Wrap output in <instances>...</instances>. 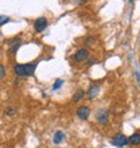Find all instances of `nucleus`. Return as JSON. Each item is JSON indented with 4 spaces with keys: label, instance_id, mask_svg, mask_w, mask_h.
Instances as JSON below:
<instances>
[{
    "label": "nucleus",
    "instance_id": "10",
    "mask_svg": "<svg viewBox=\"0 0 140 148\" xmlns=\"http://www.w3.org/2000/svg\"><path fill=\"white\" fill-rule=\"evenodd\" d=\"M128 144L131 145H140V133H133L132 136L128 137Z\"/></svg>",
    "mask_w": 140,
    "mask_h": 148
},
{
    "label": "nucleus",
    "instance_id": "3",
    "mask_svg": "<svg viewBox=\"0 0 140 148\" xmlns=\"http://www.w3.org/2000/svg\"><path fill=\"white\" fill-rule=\"evenodd\" d=\"M47 26H49L47 19L45 18V16H40V18H38V19L35 20L34 30H35V32H42V31H45V30L47 28Z\"/></svg>",
    "mask_w": 140,
    "mask_h": 148
},
{
    "label": "nucleus",
    "instance_id": "9",
    "mask_svg": "<svg viewBox=\"0 0 140 148\" xmlns=\"http://www.w3.org/2000/svg\"><path fill=\"white\" fill-rule=\"evenodd\" d=\"M65 137H66V135H65L62 131H57V132L54 133V136H53V143H54L55 145L62 144L63 140H65Z\"/></svg>",
    "mask_w": 140,
    "mask_h": 148
},
{
    "label": "nucleus",
    "instance_id": "6",
    "mask_svg": "<svg viewBox=\"0 0 140 148\" xmlns=\"http://www.w3.org/2000/svg\"><path fill=\"white\" fill-rule=\"evenodd\" d=\"M88 57H89V50L88 49H80V50L75 51V54L73 55V59L75 61V62H84V61H86L88 59Z\"/></svg>",
    "mask_w": 140,
    "mask_h": 148
},
{
    "label": "nucleus",
    "instance_id": "11",
    "mask_svg": "<svg viewBox=\"0 0 140 148\" xmlns=\"http://www.w3.org/2000/svg\"><path fill=\"white\" fill-rule=\"evenodd\" d=\"M84 97H85V90L78 89L77 92L74 93V96H73V101H74V102H80Z\"/></svg>",
    "mask_w": 140,
    "mask_h": 148
},
{
    "label": "nucleus",
    "instance_id": "1",
    "mask_svg": "<svg viewBox=\"0 0 140 148\" xmlns=\"http://www.w3.org/2000/svg\"><path fill=\"white\" fill-rule=\"evenodd\" d=\"M38 63V61H35L32 63H18V65L14 66V73H15V75H18L20 78L31 77V75H34L35 70H36Z\"/></svg>",
    "mask_w": 140,
    "mask_h": 148
},
{
    "label": "nucleus",
    "instance_id": "5",
    "mask_svg": "<svg viewBox=\"0 0 140 148\" xmlns=\"http://www.w3.org/2000/svg\"><path fill=\"white\" fill-rule=\"evenodd\" d=\"M75 116L80 119V120H88L90 116V108L85 105L78 106L77 110H75Z\"/></svg>",
    "mask_w": 140,
    "mask_h": 148
},
{
    "label": "nucleus",
    "instance_id": "15",
    "mask_svg": "<svg viewBox=\"0 0 140 148\" xmlns=\"http://www.w3.org/2000/svg\"><path fill=\"white\" fill-rule=\"evenodd\" d=\"M4 77H5V67L0 63V81H1Z\"/></svg>",
    "mask_w": 140,
    "mask_h": 148
},
{
    "label": "nucleus",
    "instance_id": "2",
    "mask_svg": "<svg viewBox=\"0 0 140 148\" xmlns=\"http://www.w3.org/2000/svg\"><path fill=\"white\" fill-rule=\"evenodd\" d=\"M96 120H97L98 124L106 125L109 121V112L106 109H98L96 112Z\"/></svg>",
    "mask_w": 140,
    "mask_h": 148
},
{
    "label": "nucleus",
    "instance_id": "17",
    "mask_svg": "<svg viewBox=\"0 0 140 148\" xmlns=\"http://www.w3.org/2000/svg\"><path fill=\"white\" fill-rule=\"evenodd\" d=\"M129 3H133V0H129Z\"/></svg>",
    "mask_w": 140,
    "mask_h": 148
},
{
    "label": "nucleus",
    "instance_id": "16",
    "mask_svg": "<svg viewBox=\"0 0 140 148\" xmlns=\"http://www.w3.org/2000/svg\"><path fill=\"white\" fill-rule=\"evenodd\" d=\"M94 43V38H88L86 39V45H93Z\"/></svg>",
    "mask_w": 140,
    "mask_h": 148
},
{
    "label": "nucleus",
    "instance_id": "13",
    "mask_svg": "<svg viewBox=\"0 0 140 148\" xmlns=\"http://www.w3.org/2000/svg\"><path fill=\"white\" fill-rule=\"evenodd\" d=\"M8 22H10V18H8V16L0 15V27H1V26H4L5 23H8Z\"/></svg>",
    "mask_w": 140,
    "mask_h": 148
},
{
    "label": "nucleus",
    "instance_id": "12",
    "mask_svg": "<svg viewBox=\"0 0 140 148\" xmlns=\"http://www.w3.org/2000/svg\"><path fill=\"white\" fill-rule=\"evenodd\" d=\"M62 86H63V79H57L55 84L53 85V92H57V90L61 89Z\"/></svg>",
    "mask_w": 140,
    "mask_h": 148
},
{
    "label": "nucleus",
    "instance_id": "14",
    "mask_svg": "<svg viewBox=\"0 0 140 148\" xmlns=\"http://www.w3.org/2000/svg\"><path fill=\"white\" fill-rule=\"evenodd\" d=\"M5 114L7 116H14V114H16V109L15 108H7L5 109Z\"/></svg>",
    "mask_w": 140,
    "mask_h": 148
},
{
    "label": "nucleus",
    "instance_id": "8",
    "mask_svg": "<svg viewBox=\"0 0 140 148\" xmlns=\"http://www.w3.org/2000/svg\"><path fill=\"white\" fill-rule=\"evenodd\" d=\"M98 93H100V85H97V84H93V85L89 88V90L86 92V97L89 98V100H93V98H96L98 96Z\"/></svg>",
    "mask_w": 140,
    "mask_h": 148
},
{
    "label": "nucleus",
    "instance_id": "7",
    "mask_svg": "<svg viewBox=\"0 0 140 148\" xmlns=\"http://www.w3.org/2000/svg\"><path fill=\"white\" fill-rule=\"evenodd\" d=\"M20 45H22V38L20 36H16V38H12L8 40V46H10V51L11 53H16L19 50Z\"/></svg>",
    "mask_w": 140,
    "mask_h": 148
},
{
    "label": "nucleus",
    "instance_id": "4",
    "mask_svg": "<svg viewBox=\"0 0 140 148\" xmlns=\"http://www.w3.org/2000/svg\"><path fill=\"white\" fill-rule=\"evenodd\" d=\"M115 147H124V145L128 144V137L125 136V135H123V133H117L116 136L112 139V141H110Z\"/></svg>",
    "mask_w": 140,
    "mask_h": 148
}]
</instances>
